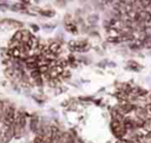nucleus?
Masks as SVG:
<instances>
[{"instance_id": "f257e3e1", "label": "nucleus", "mask_w": 151, "mask_h": 143, "mask_svg": "<svg viewBox=\"0 0 151 143\" xmlns=\"http://www.w3.org/2000/svg\"><path fill=\"white\" fill-rule=\"evenodd\" d=\"M111 128H112L113 135H114L117 138H123V137H125V135L127 134V130H126V128L124 126L123 122H122V121H118V119H116V118H112Z\"/></svg>"}, {"instance_id": "f03ea898", "label": "nucleus", "mask_w": 151, "mask_h": 143, "mask_svg": "<svg viewBox=\"0 0 151 143\" xmlns=\"http://www.w3.org/2000/svg\"><path fill=\"white\" fill-rule=\"evenodd\" d=\"M14 119H15V109L13 105H8L4 112V123L12 126L14 124Z\"/></svg>"}, {"instance_id": "7ed1b4c3", "label": "nucleus", "mask_w": 151, "mask_h": 143, "mask_svg": "<svg viewBox=\"0 0 151 143\" xmlns=\"http://www.w3.org/2000/svg\"><path fill=\"white\" fill-rule=\"evenodd\" d=\"M134 111H136V116H137V118L147 119V118L151 116V115L146 111L145 106H138V108H136V109H134Z\"/></svg>"}, {"instance_id": "20e7f679", "label": "nucleus", "mask_w": 151, "mask_h": 143, "mask_svg": "<svg viewBox=\"0 0 151 143\" xmlns=\"http://www.w3.org/2000/svg\"><path fill=\"white\" fill-rule=\"evenodd\" d=\"M51 132H52V138H51V143H58L60 136H61V131L59 130V128L51 125Z\"/></svg>"}, {"instance_id": "39448f33", "label": "nucleus", "mask_w": 151, "mask_h": 143, "mask_svg": "<svg viewBox=\"0 0 151 143\" xmlns=\"http://www.w3.org/2000/svg\"><path fill=\"white\" fill-rule=\"evenodd\" d=\"M48 48H50V51H51L53 54L58 56V54L60 53V51H61V45H60V43H58V41H53V43H51V44L48 45Z\"/></svg>"}, {"instance_id": "423d86ee", "label": "nucleus", "mask_w": 151, "mask_h": 143, "mask_svg": "<svg viewBox=\"0 0 151 143\" xmlns=\"http://www.w3.org/2000/svg\"><path fill=\"white\" fill-rule=\"evenodd\" d=\"M13 136H14V130H13V125H12V126H9V128L6 130V132H5L4 137H2L1 143H8V142L12 139Z\"/></svg>"}, {"instance_id": "0eeeda50", "label": "nucleus", "mask_w": 151, "mask_h": 143, "mask_svg": "<svg viewBox=\"0 0 151 143\" xmlns=\"http://www.w3.org/2000/svg\"><path fill=\"white\" fill-rule=\"evenodd\" d=\"M65 28H66V31H68V32H71V33H73V34L78 32V27H77V25H76L74 22H72V21L65 22Z\"/></svg>"}, {"instance_id": "6e6552de", "label": "nucleus", "mask_w": 151, "mask_h": 143, "mask_svg": "<svg viewBox=\"0 0 151 143\" xmlns=\"http://www.w3.org/2000/svg\"><path fill=\"white\" fill-rule=\"evenodd\" d=\"M38 123H39L38 117H37V116H33L32 119H31V130H32L33 132H37V130L39 129V128H38Z\"/></svg>"}, {"instance_id": "1a4fd4ad", "label": "nucleus", "mask_w": 151, "mask_h": 143, "mask_svg": "<svg viewBox=\"0 0 151 143\" xmlns=\"http://www.w3.org/2000/svg\"><path fill=\"white\" fill-rule=\"evenodd\" d=\"M39 13L42 14V15H45V17H50V18L55 15V12L52 11V9H39Z\"/></svg>"}, {"instance_id": "9d476101", "label": "nucleus", "mask_w": 151, "mask_h": 143, "mask_svg": "<svg viewBox=\"0 0 151 143\" xmlns=\"http://www.w3.org/2000/svg\"><path fill=\"white\" fill-rule=\"evenodd\" d=\"M6 22H7L11 27H22V24L19 22V21H15V20H11V19H8V20H6Z\"/></svg>"}, {"instance_id": "9b49d317", "label": "nucleus", "mask_w": 151, "mask_h": 143, "mask_svg": "<svg viewBox=\"0 0 151 143\" xmlns=\"http://www.w3.org/2000/svg\"><path fill=\"white\" fill-rule=\"evenodd\" d=\"M13 40H17V41H20L21 43V39H22V30H19V31H17L15 33H14V35H13V38H12Z\"/></svg>"}, {"instance_id": "f8f14e48", "label": "nucleus", "mask_w": 151, "mask_h": 143, "mask_svg": "<svg viewBox=\"0 0 151 143\" xmlns=\"http://www.w3.org/2000/svg\"><path fill=\"white\" fill-rule=\"evenodd\" d=\"M129 66H130V69H132V70H134V71H139V70H140V65H139L138 63L133 61V60H130V61H129Z\"/></svg>"}, {"instance_id": "ddd939ff", "label": "nucleus", "mask_w": 151, "mask_h": 143, "mask_svg": "<svg viewBox=\"0 0 151 143\" xmlns=\"http://www.w3.org/2000/svg\"><path fill=\"white\" fill-rule=\"evenodd\" d=\"M87 21H88L90 24H96V22L98 21V14H91V15H88Z\"/></svg>"}, {"instance_id": "4468645a", "label": "nucleus", "mask_w": 151, "mask_h": 143, "mask_svg": "<svg viewBox=\"0 0 151 143\" xmlns=\"http://www.w3.org/2000/svg\"><path fill=\"white\" fill-rule=\"evenodd\" d=\"M123 40V38L120 35H113V37H110L109 38V41L110 43H120Z\"/></svg>"}, {"instance_id": "2eb2a0df", "label": "nucleus", "mask_w": 151, "mask_h": 143, "mask_svg": "<svg viewBox=\"0 0 151 143\" xmlns=\"http://www.w3.org/2000/svg\"><path fill=\"white\" fill-rule=\"evenodd\" d=\"M4 112H5V103L0 100V117L4 119Z\"/></svg>"}, {"instance_id": "dca6fc26", "label": "nucleus", "mask_w": 151, "mask_h": 143, "mask_svg": "<svg viewBox=\"0 0 151 143\" xmlns=\"http://www.w3.org/2000/svg\"><path fill=\"white\" fill-rule=\"evenodd\" d=\"M145 138L149 139V141H151V130H146L145 131Z\"/></svg>"}, {"instance_id": "f3484780", "label": "nucleus", "mask_w": 151, "mask_h": 143, "mask_svg": "<svg viewBox=\"0 0 151 143\" xmlns=\"http://www.w3.org/2000/svg\"><path fill=\"white\" fill-rule=\"evenodd\" d=\"M145 109H146V111L151 115V102H150V103H147V104L145 105Z\"/></svg>"}, {"instance_id": "a211bd4d", "label": "nucleus", "mask_w": 151, "mask_h": 143, "mask_svg": "<svg viewBox=\"0 0 151 143\" xmlns=\"http://www.w3.org/2000/svg\"><path fill=\"white\" fill-rule=\"evenodd\" d=\"M31 27H32V28H33V31H38V30H39V27H38V26H37V25H32V26H31Z\"/></svg>"}, {"instance_id": "6ab92c4d", "label": "nucleus", "mask_w": 151, "mask_h": 143, "mask_svg": "<svg viewBox=\"0 0 151 143\" xmlns=\"http://www.w3.org/2000/svg\"><path fill=\"white\" fill-rule=\"evenodd\" d=\"M21 1H22V2H25V4H29V1H31V0H21Z\"/></svg>"}]
</instances>
